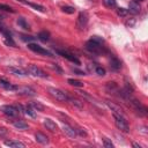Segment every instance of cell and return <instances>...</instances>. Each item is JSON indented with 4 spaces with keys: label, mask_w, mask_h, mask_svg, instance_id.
<instances>
[{
    "label": "cell",
    "mask_w": 148,
    "mask_h": 148,
    "mask_svg": "<svg viewBox=\"0 0 148 148\" xmlns=\"http://www.w3.org/2000/svg\"><path fill=\"white\" fill-rule=\"evenodd\" d=\"M95 71H96V73H97L98 75H101V76L105 75V69H104L103 67H101V66H97V67L95 68Z\"/></svg>",
    "instance_id": "36"
},
{
    "label": "cell",
    "mask_w": 148,
    "mask_h": 148,
    "mask_svg": "<svg viewBox=\"0 0 148 148\" xmlns=\"http://www.w3.org/2000/svg\"><path fill=\"white\" fill-rule=\"evenodd\" d=\"M5 145L12 148H24V143L20 142V141H15V140H6Z\"/></svg>",
    "instance_id": "19"
},
{
    "label": "cell",
    "mask_w": 148,
    "mask_h": 148,
    "mask_svg": "<svg viewBox=\"0 0 148 148\" xmlns=\"http://www.w3.org/2000/svg\"><path fill=\"white\" fill-rule=\"evenodd\" d=\"M5 44L8 45V46L16 47V44H15V42L13 40V38H5Z\"/></svg>",
    "instance_id": "35"
},
{
    "label": "cell",
    "mask_w": 148,
    "mask_h": 148,
    "mask_svg": "<svg viewBox=\"0 0 148 148\" xmlns=\"http://www.w3.org/2000/svg\"><path fill=\"white\" fill-rule=\"evenodd\" d=\"M7 133H8V130L6 127H0V139L5 138L7 135Z\"/></svg>",
    "instance_id": "38"
},
{
    "label": "cell",
    "mask_w": 148,
    "mask_h": 148,
    "mask_svg": "<svg viewBox=\"0 0 148 148\" xmlns=\"http://www.w3.org/2000/svg\"><path fill=\"white\" fill-rule=\"evenodd\" d=\"M131 14H134V15H136V14H139L140 13V10H141V7H140V5H139V2H135V1H131L130 2V6H128V9H127Z\"/></svg>",
    "instance_id": "14"
},
{
    "label": "cell",
    "mask_w": 148,
    "mask_h": 148,
    "mask_svg": "<svg viewBox=\"0 0 148 148\" xmlns=\"http://www.w3.org/2000/svg\"><path fill=\"white\" fill-rule=\"evenodd\" d=\"M127 13H128V10H127V9H125V8H123V7H119V8L117 9V14H118V16L124 17V16H126V15H127Z\"/></svg>",
    "instance_id": "31"
},
{
    "label": "cell",
    "mask_w": 148,
    "mask_h": 148,
    "mask_svg": "<svg viewBox=\"0 0 148 148\" xmlns=\"http://www.w3.org/2000/svg\"><path fill=\"white\" fill-rule=\"evenodd\" d=\"M49 92L52 97H54L56 99L60 101V102H65L68 99V96L66 95L65 91L60 90V89H57V88H49Z\"/></svg>",
    "instance_id": "3"
},
{
    "label": "cell",
    "mask_w": 148,
    "mask_h": 148,
    "mask_svg": "<svg viewBox=\"0 0 148 148\" xmlns=\"http://www.w3.org/2000/svg\"><path fill=\"white\" fill-rule=\"evenodd\" d=\"M114 117V124L117 126L118 130H120L124 133H128L130 132V126L127 124V120L124 118L123 114H118V113H113Z\"/></svg>",
    "instance_id": "1"
},
{
    "label": "cell",
    "mask_w": 148,
    "mask_h": 148,
    "mask_svg": "<svg viewBox=\"0 0 148 148\" xmlns=\"http://www.w3.org/2000/svg\"><path fill=\"white\" fill-rule=\"evenodd\" d=\"M67 101H69L73 105H75V106L79 108V109H82V108H83V104H82L80 101H77V99H75V98H73V97H69V96H68V99H67Z\"/></svg>",
    "instance_id": "27"
},
{
    "label": "cell",
    "mask_w": 148,
    "mask_h": 148,
    "mask_svg": "<svg viewBox=\"0 0 148 148\" xmlns=\"http://www.w3.org/2000/svg\"><path fill=\"white\" fill-rule=\"evenodd\" d=\"M131 105L134 108V110L140 114V116H146L147 114V108L141 104L140 101L135 99V98H131Z\"/></svg>",
    "instance_id": "5"
},
{
    "label": "cell",
    "mask_w": 148,
    "mask_h": 148,
    "mask_svg": "<svg viewBox=\"0 0 148 148\" xmlns=\"http://www.w3.org/2000/svg\"><path fill=\"white\" fill-rule=\"evenodd\" d=\"M37 38H38L39 40H42V42H47V40L50 39V32L46 31V30H43V31H40V32L38 34Z\"/></svg>",
    "instance_id": "22"
},
{
    "label": "cell",
    "mask_w": 148,
    "mask_h": 148,
    "mask_svg": "<svg viewBox=\"0 0 148 148\" xmlns=\"http://www.w3.org/2000/svg\"><path fill=\"white\" fill-rule=\"evenodd\" d=\"M62 131H64V133H65L67 136H69V138H75V136L77 135L75 128H73L72 126H69V125H67V124H65V125L62 126Z\"/></svg>",
    "instance_id": "15"
},
{
    "label": "cell",
    "mask_w": 148,
    "mask_h": 148,
    "mask_svg": "<svg viewBox=\"0 0 148 148\" xmlns=\"http://www.w3.org/2000/svg\"><path fill=\"white\" fill-rule=\"evenodd\" d=\"M36 111H43L44 109H45V106L40 103V102H31V104H30Z\"/></svg>",
    "instance_id": "25"
},
{
    "label": "cell",
    "mask_w": 148,
    "mask_h": 148,
    "mask_svg": "<svg viewBox=\"0 0 148 148\" xmlns=\"http://www.w3.org/2000/svg\"><path fill=\"white\" fill-rule=\"evenodd\" d=\"M87 22H88V16L86 13H80L79 14V17H77V21H76V25L79 29H84L86 25H87Z\"/></svg>",
    "instance_id": "10"
},
{
    "label": "cell",
    "mask_w": 148,
    "mask_h": 148,
    "mask_svg": "<svg viewBox=\"0 0 148 148\" xmlns=\"http://www.w3.org/2000/svg\"><path fill=\"white\" fill-rule=\"evenodd\" d=\"M105 104L108 105L109 109H111V111H112L113 113H118V114H123V116H124L123 109H121L119 105H117V104H114V103H112V102H110V101H105Z\"/></svg>",
    "instance_id": "13"
},
{
    "label": "cell",
    "mask_w": 148,
    "mask_h": 148,
    "mask_svg": "<svg viewBox=\"0 0 148 148\" xmlns=\"http://www.w3.org/2000/svg\"><path fill=\"white\" fill-rule=\"evenodd\" d=\"M24 113L28 114L29 117H32V118L36 117V110H35L31 105H27V106H24Z\"/></svg>",
    "instance_id": "23"
},
{
    "label": "cell",
    "mask_w": 148,
    "mask_h": 148,
    "mask_svg": "<svg viewBox=\"0 0 148 148\" xmlns=\"http://www.w3.org/2000/svg\"><path fill=\"white\" fill-rule=\"evenodd\" d=\"M17 24H18L21 28H23L24 30H29V29H30V28H29V24L25 22V20H24L23 17L17 18Z\"/></svg>",
    "instance_id": "24"
},
{
    "label": "cell",
    "mask_w": 148,
    "mask_h": 148,
    "mask_svg": "<svg viewBox=\"0 0 148 148\" xmlns=\"http://www.w3.org/2000/svg\"><path fill=\"white\" fill-rule=\"evenodd\" d=\"M28 72H29L31 75H34V76H38V77H47V74H46L43 69H40L38 66H36V65H30V66L28 67Z\"/></svg>",
    "instance_id": "9"
},
{
    "label": "cell",
    "mask_w": 148,
    "mask_h": 148,
    "mask_svg": "<svg viewBox=\"0 0 148 148\" xmlns=\"http://www.w3.org/2000/svg\"><path fill=\"white\" fill-rule=\"evenodd\" d=\"M56 52H57L59 56L64 57L65 59H67V60H69V61H72V62H74V64H76V65H80V60H79L73 53H71L69 51H67V50H56Z\"/></svg>",
    "instance_id": "6"
},
{
    "label": "cell",
    "mask_w": 148,
    "mask_h": 148,
    "mask_svg": "<svg viewBox=\"0 0 148 148\" xmlns=\"http://www.w3.org/2000/svg\"><path fill=\"white\" fill-rule=\"evenodd\" d=\"M86 49H87L89 52L95 53V54H102V53L106 52V50L104 49V46H102V44L96 43V42H94V40H91V39L86 43Z\"/></svg>",
    "instance_id": "2"
},
{
    "label": "cell",
    "mask_w": 148,
    "mask_h": 148,
    "mask_svg": "<svg viewBox=\"0 0 148 148\" xmlns=\"http://www.w3.org/2000/svg\"><path fill=\"white\" fill-rule=\"evenodd\" d=\"M13 125H14V127H16L18 130H27L29 127V125L25 121H23V120H14Z\"/></svg>",
    "instance_id": "21"
},
{
    "label": "cell",
    "mask_w": 148,
    "mask_h": 148,
    "mask_svg": "<svg viewBox=\"0 0 148 148\" xmlns=\"http://www.w3.org/2000/svg\"><path fill=\"white\" fill-rule=\"evenodd\" d=\"M35 139H36V141H37L38 143H40V145H47V143H49V138H47L44 133H42V132H37V133L35 134Z\"/></svg>",
    "instance_id": "17"
},
{
    "label": "cell",
    "mask_w": 148,
    "mask_h": 148,
    "mask_svg": "<svg viewBox=\"0 0 148 148\" xmlns=\"http://www.w3.org/2000/svg\"><path fill=\"white\" fill-rule=\"evenodd\" d=\"M133 1H135V2H142V1H145V0H133Z\"/></svg>",
    "instance_id": "43"
},
{
    "label": "cell",
    "mask_w": 148,
    "mask_h": 148,
    "mask_svg": "<svg viewBox=\"0 0 148 148\" xmlns=\"http://www.w3.org/2000/svg\"><path fill=\"white\" fill-rule=\"evenodd\" d=\"M0 9H1V10H5V12H9V13H14V12H15L12 7H9V6H7V5H3V3H0Z\"/></svg>",
    "instance_id": "33"
},
{
    "label": "cell",
    "mask_w": 148,
    "mask_h": 148,
    "mask_svg": "<svg viewBox=\"0 0 148 148\" xmlns=\"http://www.w3.org/2000/svg\"><path fill=\"white\" fill-rule=\"evenodd\" d=\"M68 83L74 87H83V82H81L79 80H74V79H68Z\"/></svg>",
    "instance_id": "30"
},
{
    "label": "cell",
    "mask_w": 148,
    "mask_h": 148,
    "mask_svg": "<svg viewBox=\"0 0 148 148\" xmlns=\"http://www.w3.org/2000/svg\"><path fill=\"white\" fill-rule=\"evenodd\" d=\"M0 86L1 87H3L5 89H7V90H16V86H13L12 83H9L7 80H5V79H0Z\"/></svg>",
    "instance_id": "20"
},
{
    "label": "cell",
    "mask_w": 148,
    "mask_h": 148,
    "mask_svg": "<svg viewBox=\"0 0 148 148\" xmlns=\"http://www.w3.org/2000/svg\"><path fill=\"white\" fill-rule=\"evenodd\" d=\"M103 3H104V6L108 7V8H113V7L117 6L116 0H103Z\"/></svg>",
    "instance_id": "28"
},
{
    "label": "cell",
    "mask_w": 148,
    "mask_h": 148,
    "mask_svg": "<svg viewBox=\"0 0 148 148\" xmlns=\"http://www.w3.org/2000/svg\"><path fill=\"white\" fill-rule=\"evenodd\" d=\"M8 71L12 73V74H15V75H20V76H24V75H28V72L23 68H18V67H9Z\"/></svg>",
    "instance_id": "18"
},
{
    "label": "cell",
    "mask_w": 148,
    "mask_h": 148,
    "mask_svg": "<svg viewBox=\"0 0 148 148\" xmlns=\"http://www.w3.org/2000/svg\"><path fill=\"white\" fill-rule=\"evenodd\" d=\"M120 67H121L120 60H119L117 57L111 56V58H110V68H111L112 71H119Z\"/></svg>",
    "instance_id": "11"
},
{
    "label": "cell",
    "mask_w": 148,
    "mask_h": 148,
    "mask_svg": "<svg viewBox=\"0 0 148 148\" xmlns=\"http://www.w3.org/2000/svg\"><path fill=\"white\" fill-rule=\"evenodd\" d=\"M91 40H94L96 43H99V44H103L104 43V39L102 37H99V36H92L91 37Z\"/></svg>",
    "instance_id": "37"
},
{
    "label": "cell",
    "mask_w": 148,
    "mask_h": 148,
    "mask_svg": "<svg viewBox=\"0 0 148 148\" xmlns=\"http://www.w3.org/2000/svg\"><path fill=\"white\" fill-rule=\"evenodd\" d=\"M1 110H2V112H3L7 117H9V118H14V117H16V116L18 114V110H17V108L14 106V105H3V106L1 108Z\"/></svg>",
    "instance_id": "8"
},
{
    "label": "cell",
    "mask_w": 148,
    "mask_h": 148,
    "mask_svg": "<svg viewBox=\"0 0 148 148\" xmlns=\"http://www.w3.org/2000/svg\"><path fill=\"white\" fill-rule=\"evenodd\" d=\"M73 72H74V73H76L77 75H86V73H84L83 71H80V69H76V68H74V69H73Z\"/></svg>",
    "instance_id": "41"
},
{
    "label": "cell",
    "mask_w": 148,
    "mask_h": 148,
    "mask_svg": "<svg viewBox=\"0 0 148 148\" xmlns=\"http://www.w3.org/2000/svg\"><path fill=\"white\" fill-rule=\"evenodd\" d=\"M52 68H53L54 71H57L59 74H62V69H61V68H60V67H59L57 64H52Z\"/></svg>",
    "instance_id": "40"
},
{
    "label": "cell",
    "mask_w": 148,
    "mask_h": 148,
    "mask_svg": "<svg viewBox=\"0 0 148 148\" xmlns=\"http://www.w3.org/2000/svg\"><path fill=\"white\" fill-rule=\"evenodd\" d=\"M105 90L109 92V94H116V92H118L119 91V87H118V84L114 82V81H111V82H108L106 84H105Z\"/></svg>",
    "instance_id": "12"
},
{
    "label": "cell",
    "mask_w": 148,
    "mask_h": 148,
    "mask_svg": "<svg viewBox=\"0 0 148 148\" xmlns=\"http://www.w3.org/2000/svg\"><path fill=\"white\" fill-rule=\"evenodd\" d=\"M21 39L23 40V42H31V40H35L36 39V37H34V36H27V35H22L21 36Z\"/></svg>",
    "instance_id": "34"
},
{
    "label": "cell",
    "mask_w": 148,
    "mask_h": 148,
    "mask_svg": "<svg viewBox=\"0 0 148 148\" xmlns=\"http://www.w3.org/2000/svg\"><path fill=\"white\" fill-rule=\"evenodd\" d=\"M75 131H76V134H79L80 136H87V132L83 128H77Z\"/></svg>",
    "instance_id": "39"
},
{
    "label": "cell",
    "mask_w": 148,
    "mask_h": 148,
    "mask_svg": "<svg viewBox=\"0 0 148 148\" xmlns=\"http://www.w3.org/2000/svg\"><path fill=\"white\" fill-rule=\"evenodd\" d=\"M61 10L64 13H66V14H73L75 12V8L72 7V6H62L61 7Z\"/></svg>",
    "instance_id": "29"
},
{
    "label": "cell",
    "mask_w": 148,
    "mask_h": 148,
    "mask_svg": "<svg viewBox=\"0 0 148 148\" xmlns=\"http://www.w3.org/2000/svg\"><path fill=\"white\" fill-rule=\"evenodd\" d=\"M133 147H136V148H142V147H141V146H140L139 143H135V142L133 143Z\"/></svg>",
    "instance_id": "42"
},
{
    "label": "cell",
    "mask_w": 148,
    "mask_h": 148,
    "mask_svg": "<svg viewBox=\"0 0 148 148\" xmlns=\"http://www.w3.org/2000/svg\"><path fill=\"white\" fill-rule=\"evenodd\" d=\"M103 146L105 148H113V143L111 142V140H109L108 138H104L103 139Z\"/></svg>",
    "instance_id": "32"
},
{
    "label": "cell",
    "mask_w": 148,
    "mask_h": 148,
    "mask_svg": "<svg viewBox=\"0 0 148 148\" xmlns=\"http://www.w3.org/2000/svg\"><path fill=\"white\" fill-rule=\"evenodd\" d=\"M0 31H1V34L5 36V38H13L10 31H9L5 25H0Z\"/></svg>",
    "instance_id": "26"
},
{
    "label": "cell",
    "mask_w": 148,
    "mask_h": 148,
    "mask_svg": "<svg viewBox=\"0 0 148 148\" xmlns=\"http://www.w3.org/2000/svg\"><path fill=\"white\" fill-rule=\"evenodd\" d=\"M18 95H23V96H35L36 95V91L34 88L29 87V86H21V87H17L16 90H15Z\"/></svg>",
    "instance_id": "7"
},
{
    "label": "cell",
    "mask_w": 148,
    "mask_h": 148,
    "mask_svg": "<svg viewBox=\"0 0 148 148\" xmlns=\"http://www.w3.org/2000/svg\"><path fill=\"white\" fill-rule=\"evenodd\" d=\"M28 49L36 52V53H39V54H43V56H47V57H53L52 53L50 51H47L46 49H44L43 46L38 45V44H35V43H28Z\"/></svg>",
    "instance_id": "4"
},
{
    "label": "cell",
    "mask_w": 148,
    "mask_h": 148,
    "mask_svg": "<svg viewBox=\"0 0 148 148\" xmlns=\"http://www.w3.org/2000/svg\"><path fill=\"white\" fill-rule=\"evenodd\" d=\"M44 126L46 127V130H49V131H51V132H57V130H58L57 124H56L53 120L49 119V118L44 119Z\"/></svg>",
    "instance_id": "16"
}]
</instances>
